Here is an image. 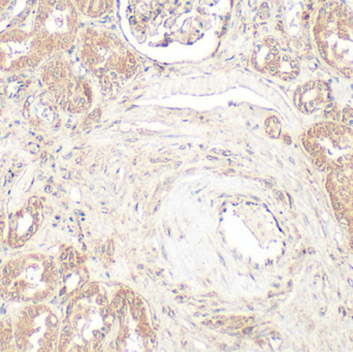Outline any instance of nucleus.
Segmentation results:
<instances>
[{
	"label": "nucleus",
	"mask_w": 353,
	"mask_h": 352,
	"mask_svg": "<svg viewBox=\"0 0 353 352\" xmlns=\"http://www.w3.org/2000/svg\"><path fill=\"white\" fill-rule=\"evenodd\" d=\"M134 300H136V296H134V293H132V291H128L125 298V303L128 304V306H130V307L134 306Z\"/></svg>",
	"instance_id": "4468645a"
},
{
	"label": "nucleus",
	"mask_w": 353,
	"mask_h": 352,
	"mask_svg": "<svg viewBox=\"0 0 353 352\" xmlns=\"http://www.w3.org/2000/svg\"><path fill=\"white\" fill-rule=\"evenodd\" d=\"M199 310H205L207 309V306H201V307H199Z\"/></svg>",
	"instance_id": "72a5a7b5"
},
{
	"label": "nucleus",
	"mask_w": 353,
	"mask_h": 352,
	"mask_svg": "<svg viewBox=\"0 0 353 352\" xmlns=\"http://www.w3.org/2000/svg\"><path fill=\"white\" fill-rule=\"evenodd\" d=\"M253 330L254 328L253 327H248V328L242 329V335L243 336H247V335L252 334Z\"/></svg>",
	"instance_id": "dca6fc26"
},
{
	"label": "nucleus",
	"mask_w": 353,
	"mask_h": 352,
	"mask_svg": "<svg viewBox=\"0 0 353 352\" xmlns=\"http://www.w3.org/2000/svg\"><path fill=\"white\" fill-rule=\"evenodd\" d=\"M31 29L35 51L46 61L74 43L79 10L72 0H37Z\"/></svg>",
	"instance_id": "7ed1b4c3"
},
{
	"label": "nucleus",
	"mask_w": 353,
	"mask_h": 352,
	"mask_svg": "<svg viewBox=\"0 0 353 352\" xmlns=\"http://www.w3.org/2000/svg\"><path fill=\"white\" fill-rule=\"evenodd\" d=\"M249 309L253 310L252 306H248Z\"/></svg>",
	"instance_id": "4c0bfd02"
},
{
	"label": "nucleus",
	"mask_w": 353,
	"mask_h": 352,
	"mask_svg": "<svg viewBox=\"0 0 353 352\" xmlns=\"http://www.w3.org/2000/svg\"><path fill=\"white\" fill-rule=\"evenodd\" d=\"M2 300H3V299H2L1 297H0V315H1V307H2L1 301H2Z\"/></svg>",
	"instance_id": "473e14b6"
},
{
	"label": "nucleus",
	"mask_w": 353,
	"mask_h": 352,
	"mask_svg": "<svg viewBox=\"0 0 353 352\" xmlns=\"http://www.w3.org/2000/svg\"><path fill=\"white\" fill-rule=\"evenodd\" d=\"M225 311V309H223V308H222V309H216V310H214V313H220V312H224Z\"/></svg>",
	"instance_id": "c85d7f7f"
},
{
	"label": "nucleus",
	"mask_w": 353,
	"mask_h": 352,
	"mask_svg": "<svg viewBox=\"0 0 353 352\" xmlns=\"http://www.w3.org/2000/svg\"><path fill=\"white\" fill-rule=\"evenodd\" d=\"M228 345L226 344H220L219 345V349L220 351H228Z\"/></svg>",
	"instance_id": "a878e982"
},
{
	"label": "nucleus",
	"mask_w": 353,
	"mask_h": 352,
	"mask_svg": "<svg viewBox=\"0 0 353 352\" xmlns=\"http://www.w3.org/2000/svg\"><path fill=\"white\" fill-rule=\"evenodd\" d=\"M303 145L315 165L330 172L353 169V130L336 122H323L309 128Z\"/></svg>",
	"instance_id": "39448f33"
},
{
	"label": "nucleus",
	"mask_w": 353,
	"mask_h": 352,
	"mask_svg": "<svg viewBox=\"0 0 353 352\" xmlns=\"http://www.w3.org/2000/svg\"><path fill=\"white\" fill-rule=\"evenodd\" d=\"M59 277L51 256L41 252L19 254L0 269V297L12 303H43L53 297Z\"/></svg>",
	"instance_id": "f03ea898"
},
{
	"label": "nucleus",
	"mask_w": 353,
	"mask_h": 352,
	"mask_svg": "<svg viewBox=\"0 0 353 352\" xmlns=\"http://www.w3.org/2000/svg\"><path fill=\"white\" fill-rule=\"evenodd\" d=\"M134 307L137 308H143L144 307V303H143L142 299L139 297H136V300H134Z\"/></svg>",
	"instance_id": "f3484780"
},
{
	"label": "nucleus",
	"mask_w": 353,
	"mask_h": 352,
	"mask_svg": "<svg viewBox=\"0 0 353 352\" xmlns=\"http://www.w3.org/2000/svg\"><path fill=\"white\" fill-rule=\"evenodd\" d=\"M332 89L323 80H311L303 84L294 94L296 107L305 114L315 113L332 101Z\"/></svg>",
	"instance_id": "1a4fd4ad"
},
{
	"label": "nucleus",
	"mask_w": 353,
	"mask_h": 352,
	"mask_svg": "<svg viewBox=\"0 0 353 352\" xmlns=\"http://www.w3.org/2000/svg\"><path fill=\"white\" fill-rule=\"evenodd\" d=\"M311 39L321 61L353 80V10L342 0H325L313 14Z\"/></svg>",
	"instance_id": "f257e3e1"
},
{
	"label": "nucleus",
	"mask_w": 353,
	"mask_h": 352,
	"mask_svg": "<svg viewBox=\"0 0 353 352\" xmlns=\"http://www.w3.org/2000/svg\"><path fill=\"white\" fill-rule=\"evenodd\" d=\"M112 313H113V308L111 307V305L101 306V309H99V314H101L103 320H107Z\"/></svg>",
	"instance_id": "f8f14e48"
},
{
	"label": "nucleus",
	"mask_w": 353,
	"mask_h": 352,
	"mask_svg": "<svg viewBox=\"0 0 353 352\" xmlns=\"http://www.w3.org/2000/svg\"><path fill=\"white\" fill-rule=\"evenodd\" d=\"M43 220V203L37 198H28L10 217L6 244L10 248L22 247L37 235Z\"/></svg>",
	"instance_id": "6e6552de"
},
{
	"label": "nucleus",
	"mask_w": 353,
	"mask_h": 352,
	"mask_svg": "<svg viewBox=\"0 0 353 352\" xmlns=\"http://www.w3.org/2000/svg\"><path fill=\"white\" fill-rule=\"evenodd\" d=\"M101 212L109 213V210H108V209H103V210H101Z\"/></svg>",
	"instance_id": "c9c22d12"
},
{
	"label": "nucleus",
	"mask_w": 353,
	"mask_h": 352,
	"mask_svg": "<svg viewBox=\"0 0 353 352\" xmlns=\"http://www.w3.org/2000/svg\"><path fill=\"white\" fill-rule=\"evenodd\" d=\"M109 346H110L109 351H115V347H116L115 341H114V342L110 343Z\"/></svg>",
	"instance_id": "393cba45"
},
{
	"label": "nucleus",
	"mask_w": 353,
	"mask_h": 352,
	"mask_svg": "<svg viewBox=\"0 0 353 352\" xmlns=\"http://www.w3.org/2000/svg\"><path fill=\"white\" fill-rule=\"evenodd\" d=\"M167 314L170 318H175V312H174L173 310H172V308L169 307V306L167 307Z\"/></svg>",
	"instance_id": "412c9836"
},
{
	"label": "nucleus",
	"mask_w": 353,
	"mask_h": 352,
	"mask_svg": "<svg viewBox=\"0 0 353 352\" xmlns=\"http://www.w3.org/2000/svg\"><path fill=\"white\" fill-rule=\"evenodd\" d=\"M251 198H253V200H259V198H255V196H251Z\"/></svg>",
	"instance_id": "e433bc0d"
},
{
	"label": "nucleus",
	"mask_w": 353,
	"mask_h": 352,
	"mask_svg": "<svg viewBox=\"0 0 353 352\" xmlns=\"http://www.w3.org/2000/svg\"><path fill=\"white\" fill-rule=\"evenodd\" d=\"M147 274L149 275V277H150L151 279H152L153 281H157V276H155V273L153 272L151 269H147Z\"/></svg>",
	"instance_id": "6ab92c4d"
},
{
	"label": "nucleus",
	"mask_w": 353,
	"mask_h": 352,
	"mask_svg": "<svg viewBox=\"0 0 353 352\" xmlns=\"http://www.w3.org/2000/svg\"><path fill=\"white\" fill-rule=\"evenodd\" d=\"M159 207H161V202H159V204L157 205V207H155L154 210H153V213H157V211H159Z\"/></svg>",
	"instance_id": "cd10ccee"
},
{
	"label": "nucleus",
	"mask_w": 353,
	"mask_h": 352,
	"mask_svg": "<svg viewBox=\"0 0 353 352\" xmlns=\"http://www.w3.org/2000/svg\"><path fill=\"white\" fill-rule=\"evenodd\" d=\"M175 299L180 303H185V302L188 301L189 298L187 296H176Z\"/></svg>",
	"instance_id": "a211bd4d"
},
{
	"label": "nucleus",
	"mask_w": 353,
	"mask_h": 352,
	"mask_svg": "<svg viewBox=\"0 0 353 352\" xmlns=\"http://www.w3.org/2000/svg\"><path fill=\"white\" fill-rule=\"evenodd\" d=\"M161 251H163V258H165V260H169V258H168L167 251H165V248L163 247H163H161Z\"/></svg>",
	"instance_id": "5701e85b"
},
{
	"label": "nucleus",
	"mask_w": 353,
	"mask_h": 352,
	"mask_svg": "<svg viewBox=\"0 0 353 352\" xmlns=\"http://www.w3.org/2000/svg\"><path fill=\"white\" fill-rule=\"evenodd\" d=\"M265 130H267L268 134L272 138H278L280 134V124L279 121L275 117L269 118L265 121Z\"/></svg>",
	"instance_id": "9b49d317"
},
{
	"label": "nucleus",
	"mask_w": 353,
	"mask_h": 352,
	"mask_svg": "<svg viewBox=\"0 0 353 352\" xmlns=\"http://www.w3.org/2000/svg\"><path fill=\"white\" fill-rule=\"evenodd\" d=\"M199 316H201V313H199V312H196V313L193 314V318H199Z\"/></svg>",
	"instance_id": "7c9ffc66"
},
{
	"label": "nucleus",
	"mask_w": 353,
	"mask_h": 352,
	"mask_svg": "<svg viewBox=\"0 0 353 352\" xmlns=\"http://www.w3.org/2000/svg\"><path fill=\"white\" fill-rule=\"evenodd\" d=\"M105 248H107V256L109 258H113L114 252H115V245H114V241L110 239L109 241L105 244Z\"/></svg>",
	"instance_id": "ddd939ff"
},
{
	"label": "nucleus",
	"mask_w": 353,
	"mask_h": 352,
	"mask_svg": "<svg viewBox=\"0 0 353 352\" xmlns=\"http://www.w3.org/2000/svg\"><path fill=\"white\" fill-rule=\"evenodd\" d=\"M208 159H211V161H217V158H214L213 156H208Z\"/></svg>",
	"instance_id": "f704fd0d"
},
{
	"label": "nucleus",
	"mask_w": 353,
	"mask_h": 352,
	"mask_svg": "<svg viewBox=\"0 0 353 352\" xmlns=\"http://www.w3.org/2000/svg\"><path fill=\"white\" fill-rule=\"evenodd\" d=\"M218 258H219L220 262H221L222 266L225 267L226 264L225 262H224L223 256H221V254L218 253Z\"/></svg>",
	"instance_id": "4be33fe9"
},
{
	"label": "nucleus",
	"mask_w": 353,
	"mask_h": 352,
	"mask_svg": "<svg viewBox=\"0 0 353 352\" xmlns=\"http://www.w3.org/2000/svg\"><path fill=\"white\" fill-rule=\"evenodd\" d=\"M165 234H167L168 236H171V227H168V225H165Z\"/></svg>",
	"instance_id": "b1692460"
},
{
	"label": "nucleus",
	"mask_w": 353,
	"mask_h": 352,
	"mask_svg": "<svg viewBox=\"0 0 353 352\" xmlns=\"http://www.w3.org/2000/svg\"><path fill=\"white\" fill-rule=\"evenodd\" d=\"M10 0H0V14L8 8L10 4Z\"/></svg>",
	"instance_id": "2eb2a0df"
},
{
	"label": "nucleus",
	"mask_w": 353,
	"mask_h": 352,
	"mask_svg": "<svg viewBox=\"0 0 353 352\" xmlns=\"http://www.w3.org/2000/svg\"><path fill=\"white\" fill-rule=\"evenodd\" d=\"M186 346H187V341L182 340V347H186Z\"/></svg>",
	"instance_id": "2f4dec72"
},
{
	"label": "nucleus",
	"mask_w": 353,
	"mask_h": 352,
	"mask_svg": "<svg viewBox=\"0 0 353 352\" xmlns=\"http://www.w3.org/2000/svg\"><path fill=\"white\" fill-rule=\"evenodd\" d=\"M32 21L0 30V72L12 74L41 68L43 59L33 45Z\"/></svg>",
	"instance_id": "0eeeda50"
},
{
	"label": "nucleus",
	"mask_w": 353,
	"mask_h": 352,
	"mask_svg": "<svg viewBox=\"0 0 353 352\" xmlns=\"http://www.w3.org/2000/svg\"><path fill=\"white\" fill-rule=\"evenodd\" d=\"M0 351H18L10 318L0 320Z\"/></svg>",
	"instance_id": "9d476101"
},
{
	"label": "nucleus",
	"mask_w": 353,
	"mask_h": 352,
	"mask_svg": "<svg viewBox=\"0 0 353 352\" xmlns=\"http://www.w3.org/2000/svg\"><path fill=\"white\" fill-rule=\"evenodd\" d=\"M176 289H178L179 291H187L188 287H187V284H185V283H180V284L176 285Z\"/></svg>",
	"instance_id": "aec40b11"
},
{
	"label": "nucleus",
	"mask_w": 353,
	"mask_h": 352,
	"mask_svg": "<svg viewBox=\"0 0 353 352\" xmlns=\"http://www.w3.org/2000/svg\"><path fill=\"white\" fill-rule=\"evenodd\" d=\"M137 268H138L139 270H140V271H144L145 270V267L143 266V265H141V264L137 265Z\"/></svg>",
	"instance_id": "bb28decb"
},
{
	"label": "nucleus",
	"mask_w": 353,
	"mask_h": 352,
	"mask_svg": "<svg viewBox=\"0 0 353 352\" xmlns=\"http://www.w3.org/2000/svg\"><path fill=\"white\" fill-rule=\"evenodd\" d=\"M41 82L58 107L70 113H81L88 105L91 89L86 82L72 78L68 64L57 55L41 65Z\"/></svg>",
	"instance_id": "423d86ee"
},
{
	"label": "nucleus",
	"mask_w": 353,
	"mask_h": 352,
	"mask_svg": "<svg viewBox=\"0 0 353 352\" xmlns=\"http://www.w3.org/2000/svg\"><path fill=\"white\" fill-rule=\"evenodd\" d=\"M163 271H157V273H155V274H157V276H163Z\"/></svg>",
	"instance_id": "c756f323"
},
{
	"label": "nucleus",
	"mask_w": 353,
	"mask_h": 352,
	"mask_svg": "<svg viewBox=\"0 0 353 352\" xmlns=\"http://www.w3.org/2000/svg\"><path fill=\"white\" fill-rule=\"evenodd\" d=\"M17 351H57L61 322L52 306L43 303L24 304L10 318Z\"/></svg>",
	"instance_id": "20e7f679"
}]
</instances>
